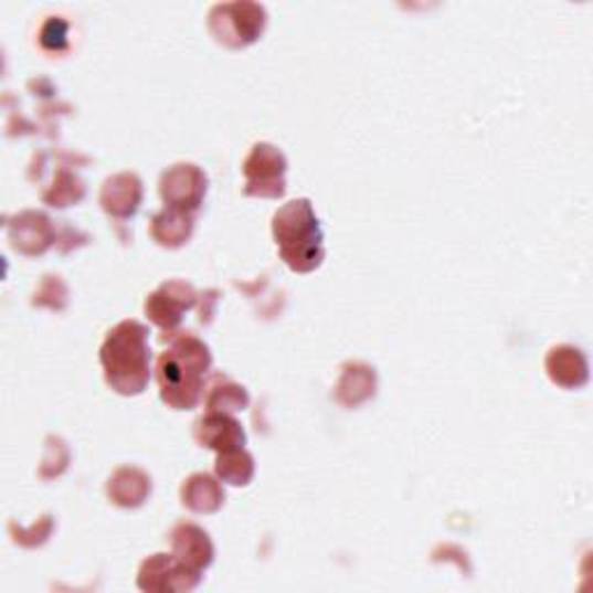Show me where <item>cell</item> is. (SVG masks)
Listing matches in <instances>:
<instances>
[{
	"instance_id": "cell-1",
	"label": "cell",
	"mask_w": 593,
	"mask_h": 593,
	"mask_svg": "<svg viewBox=\"0 0 593 593\" xmlns=\"http://www.w3.org/2000/svg\"><path fill=\"white\" fill-rule=\"evenodd\" d=\"M100 362L112 390L118 394L145 392L151 378L149 329L137 320L118 322L100 348Z\"/></svg>"
},
{
	"instance_id": "cell-2",
	"label": "cell",
	"mask_w": 593,
	"mask_h": 593,
	"mask_svg": "<svg viewBox=\"0 0 593 593\" xmlns=\"http://www.w3.org/2000/svg\"><path fill=\"white\" fill-rule=\"evenodd\" d=\"M211 369L209 348L191 337H179L170 350H165L158 360L160 396L168 406L177 411H191L204 390V375Z\"/></svg>"
},
{
	"instance_id": "cell-3",
	"label": "cell",
	"mask_w": 593,
	"mask_h": 593,
	"mask_svg": "<svg viewBox=\"0 0 593 593\" xmlns=\"http://www.w3.org/2000/svg\"><path fill=\"white\" fill-rule=\"evenodd\" d=\"M280 257L293 272L308 274L322 265L325 236L314 204L306 198L280 207L272 223Z\"/></svg>"
},
{
	"instance_id": "cell-4",
	"label": "cell",
	"mask_w": 593,
	"mask_h": 593,
	"mask_svg": "<svg viewBox=\"0 0 593 593\" xmlns=\"http://www.w3.org/2000/svg\"><path fill=\"white\" fill-rule=\"evenodd\" d=\"M267 27V10L248 0L219 3L209 12V31L230 50H244L263 35Z\"/></svg>"
},
{
	"instance_id": "cell-5",
	"label": "cell",
	"mask_w": 593,
	"mask_h": 593,
	"mask_svg": "<svg viewBox=\"0 0 593 593\" xmlns=\"http://www.w3.org/2000/svg\"><path fill=\"white\" fill-rule=\"evenodd\" d=\"M286 172L288 160L272 145H255L244 162L246 174V195L257 198H283L286 195Z\"/></svg>"
},
{
	"instance_id": "cell-6",
	"label": "cell",
	"mask_w": 593,
	"mask_h": 593,
	"mask_svg": "<svg viewBox=\"0 0 593 593\" xmlns=\"http://www.w3.org/2000/svg\"><path fill=\"white\" fill-rule=\"evenodd\" d=\"M160 195L165 204L195 213L207 195V174L191 162H179L160 177Z\"/></svg>"
},
{
	"instance_id": "cell-7",
	"label": "cell",
	"mask_w": 593,
	"mask_h": 593,
	"mask_svg": "<svg viewBox=\"0 0 593 593\" xmlns=\"http://www.w3.org/2000/svg\"><path fill=\"white\" fill-rule=\"evenodd\" d=\"M200 580L202 575L174 554H153L141 563L137 584L145 591H193Z\"/></svg>"
},
{
	"instance_id": "cell-8",
	"label": "cell",
	"mask_w": 593,
	"mask_h": 593,
	"mask_svg": "<svg viewBox=\"0 0 593 593\" xmlns=\"http://www.w3.org/2000/svg\"><path fill=\"white\" fill-rule=\"evenodd\" d=\"M195 297L198 295L193 286H188L183 280H170L162 283V286L147 299L145 311L149 320H153L160 329L172 335L181 322V314L195 304Z\"/></svg>"
},
{
	"instance_id": "cell-9",
	"label": "cell",
	"mask_w": 593,
	"mask_h": 593,
	"mask_svg": "<svg viewBox=\"0 0 593 593\" xmlns=\"http://www.w3.org/2000/svg\"><path fill=\"white\" fill-rule=\"evenodd\" d=\"M195 441L202 447L227 453V449H240L246 445V434L242 424L227 413H207L195 424Z\"/></svg>"
},
{
	"instance_id": "cell-10",
	"label": "cell",
	"mask_w": 593,
	"mask_h": 593,
	"mask_svg": "<svg viewBox=\"0 0 593 593\" xmlns=\"http://www.w3.org/2000/svg\"><path fill=\"white\" fill-rule=\"evenodd\" d=\"M12 246L27 255H40L54 242L52 221L38 211H23L10 225Z\"/></svg>"
},
{
	"instance_id": "cell-11",
	"label": "cell",
	"mask_w": 593,
	"mask_h": 593,
	"mask_svg": "<svg viewBox=\"0 0 593 593\" xmlns=\"http://www.w3.org/2000/svg\"><path fill=\"white\" fill-rule=\"evenodd\" d=\"M100 204L114 219H130L141 204V181L137 174L124 172L105 181Z\"/></svg>"
},
{
	"instance_id": "cell-12",
	"label": "cell",
	"mask_w": 593,
	"mask_h": 593,
	"mask_svg": "<svg viewBox=\"0 0 593 593\" xmlns=\"http://www.w3.org/2000/svg\"><path fill=\"white\" fill-rule=\"evenodd\" d=\"M552 381L565 390H578L589 381L586 354L575 346H557L544 360Z\"/></svg>"
},
{
	"instance_id": "cell-13",
	"label": "cell",
	"mask_w": 593,
	"mask_h": 593,
	"mask_svg": "<svg viewBox=\"0 0 593 593\" xmlns=\"http://www.w3.org/2000/svg\"><path fill=\"white\" fill-rule=\"evenodd\" d=\"M172 550L179 561L202 573L213 561V542L209 533L195 525H179L172 531Z\"/></svg>"
},
{
	"instance_id": "cell-14",
	"label": "cell",
	"mask_w": 593,
	"mask_h": 593,
	"mask_svg": "<svg viewBox=\"0 0 593 593\" xmlns=\"http://www.w3.org/2000/svg\"><path fill=\"white\" fill-rule=\"evenodd\" d=\"M107 494L116 506L137 508L145 504L147 496L151 494V478L145 470H139L135 466H124L109 478Z\"/></svg>"
},
{
	"instance_id": "cell-15",
	"label": "cell",
	"mask_w": 593,
	"mask_h": 593,
	"mask_svg": "<svg viewBox=\"0 0 593 593\" xmlns=\"http://www.w3.org/2000/svg\"><path fill=\"white\" fill-rule=\"evenodd\" d=\"M193 227H195L193 213L172 209V207H165L160 213H156L153 221H151L153 240L160 246H168V248H177L191 240Z\"/></svg>"
},
{
	"instance_id": "cell-16",
	"label": "cell",
	"mask_w": 593,
	"mask_h": 593,
	"mask_svg": "<svg viewBox=\"0 0 593 593\" xmlns=\"http://www.w3.org/2000/svg\"><path fill=\"white\" fill-rule=\"evenodd\" d=\"M373 394H375V371L362 362L346 364L337 385V401L348 409H354Z\"/></svg>"
},
{
	"instance_id": "cell-17",
	"label": "cell",
	"mask_w": 593,
	"mask_h": 593,
	"mask_svg": "<svg viewBox=\"0 0 593 593\" xmlns=\"http://www.w3.org/2000/svg\"><path fill=\"white\" fill-rule=\"evenodd\" d=\"M181 501L188 510L209 515V512H216L223 506L225 491H223L221 483L207 476V473H195V476H191L183 483Z\"/></svg>"
},
{
	"instance_id": "cell-18",
	"label": "cell",
	"mask_w": 593,
	"mask_h": 593,
	"mask_svg": "<svg viewBox=\"0 0 593 593\" xmlns=\"http://www.w3.org/2000/svg\"><path fill=\"white\" fill-rule=\"evenodd\" d=\"M216 473H219V478L223 483L234 485V487H244V485H248L253 480L255 462H253V457L246 453L244 447L227 449V453H219Z\"/></svg>"
},
{
	"instance_id": "cell-19",
	"label": "cell",
	"mask_w": 593,
	"mask_h": 593,
	"mask_svg": "<svg viewBox=\"0 0 593 593\" xmlns=\"http://www.w3.org/2000/svg\"><path fill=\"white\" fill-rule=\"evenodd\" d=\"M248 406V392L242 385L234 383H223L213 385L209 396H207V409L209 413H236L244 411Z\"/></svg>"
},
{
	"instance_id": "cell-20",
	"label": "cell",
	"mask_w": 593,
	"mask_h": 593,
	"mask_svg": "<svg viewBox=\"0 0 593 593\" xmlns=\"http://www.w3.org/2000/svg\"><path fill=\"white\" fill-rule=\"evenodd\" d=\"M84 183L70 172H59L52 193H44V202L52 207H67L73 202H80L84 198Z\"/></svg>"
},
{
	"instance_id": "cell-21",
	"label": "cell",
	"mask_w": 593,
	"mask_h": 593,
	"mask_svg": "<svg viewBox=\"0 0 593 593\" xmlns=\"http://www.w3.org/2000/svg\"><path fill=\"white\" fill-rule=\"evenodd\" d=\"M33 304L35 306H50V308H56V311H63L65 304H67L65 283L59 276H44V280L40 283V288L35 293Z\"/></svg>"
},
{
	"instance_id": "cell-22",
	"label": "cell",
	"mask_w": 593,
	"mask_h": 593,
	"mask_svg": "<svg viewBox=\"0 0 593 593\" xmlns=\"http://www.w3.org/2000/svg\"><path fill=\"white\" fill-rule=\"evenodd\" d=\"M67 21L61 17H50V21L42 27L40 42L46 52H65L67 50Z\"/></svg>"
}]
</instances>
